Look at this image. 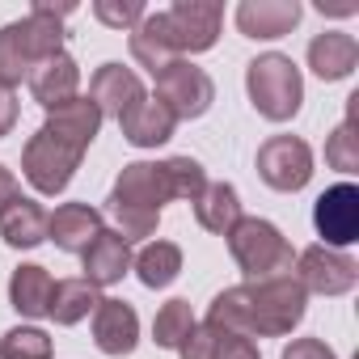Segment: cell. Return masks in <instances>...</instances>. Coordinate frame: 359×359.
Wrapping results in <instances>:
<instances>
[{"label": "cell", "instance_id": "cell-1", "mask_svg": "<svg viewBox=\"0 0 359 359\" xmlns=\"http://www.w3.org/2000/svg\"><path fill=\"white\" fill-rule=\"evenodd\" d=\"M102 131V110L89 97H72L68 106L51 110L47 123L22 148V173L39 195H60L81 169V156Z\"/></svg>", "mask_w": 359, "mask_h": 359}, {"label": "cell", "instance_id": "cell-2", "mask_svg": "<svg viewBox=\"0 0 359 359\" xmlns=\"http://www.w3.org/2000/svg\"><path fill=\"white\" fill-rule=\"evenodd\" d=\"M245 93L254 102V110L271 123H287L300 114V102H304V76L300 68L292 64V55H279V51H266L258 60H250L245 68Z\"/></svg>", "mask_w": 359, "mask_h": 359}, {"label": "cell", "instance_id": "cell-3", "mask_svg": "<svg viewBox=\"0 0 359 359\" xmlns=\"http://www.w3.org/2000/svg\"><path fill=\"white\" fill-rule=\"evenodd\" d=\"M229 254L233 262L245 271L250 283L258 279H275V275H292V262H296V250L287 245V237L262 220V216H241L229 233Z\"/></svg>", "mask_w": 359, "mask_h": 359}, {"label": "cell", "instance_id": "cell-4", "mask_svg": "<svg viewBox=\"0 0 359 359\" xmlns=\"http://www.w3.org/2000/svg\"><path fill=\"white\" fill-rule=\"evenodd\" d=\"M245 309H250V338H283L304 321L309 292L296 283V275H275L245 283Z\"/></svg>", "mask_w": 359, "mask_h": 359}, {"label": "cell", "instance_id": "cell-5", "mask_svg": "<svg viewBox=\"0 0 359 359\" xmlns=\"http://www.w3.org/2000/svg\"><path fill=\"white\" fill-rule=\"evenodd\" d=\"M152 81H156V102H165L177 123L182 118H203L212 110V102H216V81L191 60H173Z\"/></svg>", "mask_w": 359, "mask_h": 359}, {"label": "cell", "instance_id": "cell-6", "mask_svg": "<svg viewBox=\"0 0 359 359\" xmlns=\"http://www.w3.org/2000/svg\"><path fill=\"white\" fill-rule=\"evenodd\" d=\"M258 177L271 191H304L313 177V148L300 135H271L258 148Z\"/></svg>", "mask_w": 359, "mask_h": 359}, {"label": "cell", "instance_id": "cell-7", "mask_svg": "<svg viewBox=\"0 0 359 359\" xmlns=\"http://www.w3.org/2000/svg\"><path fill=\"white\" fill-rule=\"evenodd\" d=\"M165 22H169L173 51L187 60V55H199V51L216 47L224 9L216 5V0H177L173 9H165Z\"/></svg>", "mask_w": 359, "mask_h": 359}, {"label": "cell", "instance_id": "cell-8", "mask_svg": "<svg viewBox=\"0 0 359 359\" xmlns=\"http://www.w3.org/2000/svg\"><path fill=\"white\" fill-rule=\"evenodd\" d=\"M359 279V266L351 254L330 250V245H309L296 254V283L317 296H346Z\"/></svg>", "mask_w": 359, "mask_h": 359}, {"label": "cell", "instance_id": "cell-9", "mask_svg": "<svg viewBox=\"0 0 359 359\" xmlns=\"http://www.w3.org/2000/svg\"><path fill=\"white\" fill-rule=\"evenodd\" d=\"M313 224H317V237H325L330 250L355 245L359 241V191L351 182L330 187L313 208Z\"/></svg>", "mask_w": 359, "mask_h": 359}, {"label": "cell", "instance_id": "cell-10", "mask_svg": "<svg viewBox=\"0 0 359 359\" xmlns=\"http://www.w3.org/2000/svg\"><path fill=\"white\" fill-rule=\"evenodd\" d=\"M110 203H123V208H140V212H156L161 216V208L169 203V187H165L161 161H131V165H123V173L114 177Z\"/></svg>", "mask_w": 359, "mask_h": 359}, {"label": "cell", "instance_id": "cell-11", "mask_svg": "<svg viewBox=\"0 0 359 359\" xmlns=\"http://www.w3.org/2000/svg\"><path fill=\"white\" fill-rule=\"evenodd\" d=\"M144 97H148L144 81L131 68H123V64H102L93 72V81H89V102L102 110V118H123Z\"/></svg>", "mask_w": 359, "mask_h": 359}, {"label": "cell", "instance_id": "cell-12", "mask_svg": "<svg viewBox=\"0 0 359 359\" xmlns=\"http://www.w3.org/2000/svg\"><path fill=\"white\" fill-rule=\"evenodd\" d=\"M300 0H241L237 5V30L245 39H283L300 26Z\"/></svg>", "mask_w": 359, "mask_h": 359}, {"label": "cell", "instance_id": "cell-13", "mask_svg": "<svg viewBox=\"0 0 359 359\" xmlns=\"http://www.w3.org/2000/svg\"><path fill=\"white\" fill-rule=\"evenodd\" d=\"M76 89H81V68H76V60H72L68 51L43 60V64L30 72V93H34V102H39L47 114L60 110V106H68V102L76 97Z\"/></svg>", "mask_w": 359, "mask_h": 359}, {"label": "cell", "instance_id": "cell-14", "mask_svg": "<svg viewBox=\"0 0 359 359\" xmlns=\"http://www.w3.org/2000/svg\"><path fill=\"white\" fill-rule=\"evenodd\" d=\"M102 229H106V216L89 203H64L55 208V216H47V241H55L64 254H85Z\"/></svg>", "mask_w": 359, "mask_h": 359}, {"label": "cell", "instance_id": "cell-15", "mask_svg": "<svg viewBox=\"0 0 359 359\" xmlns=\"http://www.w3.org/2000/svg\"><path fill=\"white\" fill-rule=\"evenodd\" d=\"M93 342L106 355H131L140 342V317L127 300H106L93 309Z\"/></svg>", "mask_w": 359, "mask_h": 359}, {"label": "cell", "instance_id": "cell-16", "mask_svg": "<svg viewBox=\"0 0 359 359\" xmlns=\"http://www.w3.org/2000/svg\"><path fill=\"white\" fill-rule=\"evenodd\" d=\"M131 245L114 233V229H102L93 241H89V250L81 254V262H85V279L93 283V287H110V283H118L127 271H131Z\"/></svg>", "mask_w": 359, "mask_h": 359}, {"label": "cell", "instance_id": "cell-17", "mask_svg": "<svg viewBox=\"0 0 359 359\" xmlns=\"http://www.w3.org/2000/svg\"><path fill=\"white\" fill-rule=\"evenodd\" d=\"M118 127H123V135L135 144V148H156V144H165V140H173V131H177V118L169 114V106L165 102H156V97H144V102H135L123 118H118Z\"/></svg>", "mask_w": 359, "mask_h": 359}, {"label": "cell", "instance_id": "cell-18", "mask_svg": "<svg viewBox=\"0 0 359 359\" xmlns=\"http://www.w3.org/2000/svg\"><path fill=\"white\" fill-rule=\"evenodd\" d=\"M359 64V43L342 30H325L309 43V68L321 81H346Z\"/></svg>", "mask_w": 359, "mask_h": 359}, {"label": "cell", "instance_id": "cell-19", "mask_svg": "<svg viewBox=\"0 0 359 359\" xmlns=\"http://www.w3.org/2000/svg\"><path fill=\"white\" fill-rule=\"evenodd\" d=\"M0 237H5V245L13 250H34L47 241V212L43 203L18 195L5 212H0Z\"/></svg>", "mask_w": 359, "mask_h": 359}, {"label": "cell", "instance_id": "cell-20", "mask_svg": "<svg viewBox=\"0 0 359 359\" xmlns=\"http://www.w3.org/2000/svg\"><path fill=\"white\" fill-rule=\"evenodd\" d=\"M131 55H135V64L148 68L152 76H156L161 68H169L173 60H182V55L173 51V43H169V22H165V13H144V22L131 30Z\"/></svg>", "mask_w": 359, "mask_h": 359}, {"label": "cell", "instance_id": "cell-21", "mask_svg": "<svg viewBox=\"0 0 359 359\" xmlns=\"http://www.w3.org/2000/svg\"><path fill=\"white\" fill-rule=\"evenodd\" d=\"M241 216H245V212H241V195H237L233 182H208L203 195L195 199V220H199V229H208V233H216V237H224Z\"/></svg>", "mask_w": 359, "mask_h": 359}, {"label": "cell", "instance_id": "cell-22", "mask_svg": "<svg viewBox=\"0 0 359 359\" xmlns=\"http://www.w3.org/2000/svg\"><path fill=\"white\" fill-rule=\"evenodd\" d=\"M51 287L55 279L47 275V266L39 262H26L9 275V304L22 313V317H47V304H51Z\"/></svg>", "mask_w": 359, "mask_h": 359}, {"label": "cell", "instance_id": "cell-23", "mask_svg": "<svg viewBox=\"0 0 359 359\" xmlns=\"http://www.w3.org/2000/svg\"><path fill=\"white\" fill-rule=\"evenodd\" d=\"M97 304H102V287H93L85 275H76V279H55L47 317H55V325H76V321H85Z\"/></svg>", "mask_w": 359, "mask_h": 359}, {"label": "cell", "instance_id": "cell-24", "mask_svg": "<svg viewBox=\"0 0 359 359\" xmlns=\"http://www.w3.org/2000/svg\"><path fill=\"white\" fill-rule=\"evenodd\" d=\"M135 275L144 287H169L177 275H182V250L173 241H148L135 258H131Z\"/></svg>", "mask_w": 359, "mask_h": 359}, {"label": "cell", "instance_id": "cell-25", "mask_svg": "<svg viewBox=\"0 0 359 359\" xmlns=\"http://www.w3.org/2000/svg\"><path fill=\"white\" fill-rule=\"evenodd\" d=\"M30 72H34V55H30V47H26L22 22L0 26V85L18 89L22 81H30Z\"/></svg>", "mask_w": 359, "mask_h": 359}, {"label": "cell", "instance_id": "cell-26", "mask_svg": "<svg viewBox=\"0 0 359 359\" xmlns=\"http://www.w3.org/2000/svg\"><path fill=\"white\" fill-rule=\"evenodd\" d=\"M161 173H165L169 199H191L195 203L208 187V169L195 156H169V161H161Z\"/></svg>", "mask_w": 359, "mask_h": 359}, {"label": "cell", "instance_id": "cell-27", "mask_svg": "<svg viewBox=\"0 0 359 359\" xmlns=\"http://www.w3.org/2000/svg\"><path fill=\"white\" fill-rule=\"evenodd\" d=\"M355 102L359 97H351V110H346V118L330 131V140H325V165L330 169H338V173H355L359 169V135H355Z\"/></svg>", "mask_w": 359, "mask_h": 359}, {"label": "cell", "instance_id": "cell-28", "mask_svg": "<svg viewBox=\"0 0 359 359\" xmlns=\"http://www.w3.org/2000/svg\"><path fill=\"white\" fill-rule=\"evenodd\" d=\"M191 330H195L191 300H169V304H161V309H156V321H152V338H156V346L177 351Z\"/></svg>", "mask_w": 359, "mask_h": 359}, {"label": "cell", "instance_id": "cell-29", "mask_svg": "<svg viewBox=\"0 0 359 359\" xmlns=\"http://www.w3.org/2000/svg\"><path fill=\"white\" fill-rule=\"evenodd\" d=\"M0 359H51V338L39 325H18L0 338Z\"/></svg>", "mask_w": 359, "mask_h": 359}, {"label": "cell", "instance_id": "cell-30", "mask_svg": "<svg viewBox=\"0 0 359 359\" xmlns=\"http://www.w3.org/2000/svg\"><path fill=\"white\" fill-rule=\"evenodd\" d=\"M144 5L140 0H97L93 5V18L102 22V26H110V30H135L140 22H144Z\"/></svg>", "mask_w": 359, "mask_h": 359}, {"label": "cell", "instance_id": "cell-31", "mask_svg": "<svg viewBox=\"0 0 359 359\" xmlns=\"http://www.w3.org/2000/svg\"><path fill=\"white\" fill-rule=\"evenodd\" d=\"M216 325H208V321H195V330L182 338V346H177V355L182 359H212V351H216Z\"/></svg>", "mask_w": 359, "mask_h": 359}, {"label": "cell", "instance_id": "cell-32", "mask_svg": "<svg viewBox=\"0 0 359 359\" xmlns=\"http://www.w3.org/2000/svg\"><path fill=\"white\" fill-rule=\"evenodd\" d=\"M212 359H262V355H258V342H254V338L220 330V334H216V351H212Z\"/></svg>", "mask_w": 359, "mask_h": 359}, {"label": "cell", "instance_id": "cell-33", "mask_svg": "<svg viewBox=\"0 0 359 359\" xmlns=\"http://www.w3.org/2000/svg\"><path fill=\"white\" fill-rule=\"evenodd\" d=\"M283 359H338L321 338H292L283 346Z\"/></svg>", "mask_w": 359, "mask_h": 359}, {"label": "cell", "instance_id": "cell-34", "mask_svg": "<svg viewBox=\"0 0 359 359\" xmlns=\"http://www.w3.org/2000/svg\"><path fill=\"white\" fill-rule=\"evenodd\" d=\"M13 123H18V97L9 85H0V140L13 131Z\"/></svg>", "mask_w": 359, "mask_h": 359}, {"label": "cell", "instance_id": "cell-35", "mask_svg": "<svg viewBox=\"0 0 359 359\" xmlns=\"http://www.w3.org/2000/svg\"><path fill=\"white\" fill-rule=\"evenodd\" d=\"M22 191H18V177H13V169H5V165H0V212H5L13 199H18Z\"/></svg>", "mask_w": 359, "mask_h": 359}]
</instances>
